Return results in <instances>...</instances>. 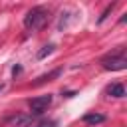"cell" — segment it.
Returning <instances> with one entry per match:
<instances>
[{
  "label": "cell",
  "instance_id": "6da1fadb",
  "mask_svg": "<svg viewBox=\"0 0 127 127\" xmlns=\"http://www.w3.org/2000/svg\"><path fill=\"white\" fill-rule=\"evenodd\" d=\"M48 22V10L42 8V6H36L32 10H28V14L24 16V26L28 30H40L44 24Z\"/></svg>",
  "mask_w": 127,
  "mask_h": 127
},
{
  "label": "cell",
  "instance_id": "7a4b0ae2",
  "mask_svg": "<svg viewBox=\"0 0 127 127\" xmlns=\"http://www.w3.org/2000/svg\"><path fill=\"white\" fill-rule=\"evenodd\" d=\"M101 65L103 69H109V71H119V69H125L127 67V58H125V52L119 50L115 54H107L101 58Z\"/></svg>",
  "mask_w": 127,
  "mask_h": 127
},
{
  "label": "cell",
  "instance_id": "3957f363",
  "mask_svg": "<svg viewBox=\"0 0 127 127\" xmlns=\"http://www.w3.org/2000/svg\"><path fill=\"white\" fill-rule=\"evenodd\" d=\"M28 103H30V109H32L34 115H42V113L50 107V103H52V95H50V93H48V95H40V97L30 99Z\"/></svg>",
  "mask_w": 127,
  "mask_h": 127
},
{
  "label": "cell",
  "instance_id": "277c9868",
  "mask_svg": "<svg viewBox=\"0 0 127 127\" xmlns=\"http://www.w3.org/2000/svg\"><path fill=\"white\" fill-rule=\"evenodd\" d=\"M105 93L111 95V97H123L125 95V87H123V83H109Z\"/></svg>",
  "mask_w": 127,
  "mask_h": 127
},
{
  "label": "cell",
  "instance_id": "5b68a950",
  "mask_svg": "<svg viewBox=\"0 0 127 127\" xmlns=\"http://www.w3.org/2000/svg\"><path fill=\"white\" fill-rule=\"evenodd\" d=\"M10 121V125H14V127H28L34 119H32V115H16V117H12V119H8Z\"/></svg>",
  "mask_w": 127,
  "mask_h": 127
},
{
  "label": "cell",
  "instance_id": "8992f818",
  "mask_svg": "<svg viewBox=\"0 0 127 127\" xmlns=\"http://www.w3.org/2000/svg\"><path fill=\"white\" fill-rule=\"evenodd\" d=\"M81 119L87 125H97V123H103L105 121V115H101V113H85Z\"/></svg>",
  "mask_w": 127,
  "mask_h": 127
},
{
  "label": "cell",
  "instance_id": "52a82bcc",
  "mask_svg": "<svg viewBox=\"0 0 127 127\" xmlns=\"http://www.w3.org/2000/svg\"><path fill=\"white\" fill-rule=\"evenodd\" d=\"M54 50H56V46H54V44H48V46H44V48L38 52V60H44V58H46V56H50Z\"/></svg>",
  "mask_w": 127,
  "mask_h": 127
},
{
  "label": "cell",
  "instance_id": "ba28073f",
  "mask_svg": "<svg viewBox=\"0 0 127 127\" xmlns=\"http://www.w3.org/2000/svg\"><path fill=\"white\" fill-rule=\"evenodd\" d=\"M60 73H62V69L58 67V69H54V71H50V73H46V75L38 77V81H36V83H42V81H52V77H58Z\"/></svg>",
  "mask_w": 127,
  "mask_h": 127
},
{
  "label": "cell",
  "instance_id": "9c48e42d",
  "mask_svg": "<svg viewBox=\"0 0 127 127\" xmlns=\"http://www.w3.org/2000/svg\"><path fill=\"white\" fill-rule=\"evenodd\" d=\"M113 8H115V4H109V6H107V8H105V10H103V14H101V16H99V20H97V22H99V24H101V22H103V20H105V18H107V16H109V14H111V10H113Z\"/></svg>",
  "mask_w": 127,
  "mask_h": 127
},
{
  "label": "cell",
  "instance_id": "30bf717a",
  "mask_svg": "<svg viewBox=\"0 0 127 127\" xmlns=\"http://www.w3.org/2000/svg\"><path fill=\"white\" fill-rule=\"evenodd\" d=\"M12 73H14V75L20 73V65H14V67H12Z\"/></svg>",
  "mask_w": 127,
  "mask_h": 127
},
{
  "label": "cell",
  "instance_id": "8fae6325",
  "mask_svg": "<svg viewBox=\"0 0 127 127\" xmlns=\"http://www.w3.org/2000/svg\"><path fill=\"white\" fill-rule=\"evenodd\" d=\"M2 89H4V85H2V83H0V91H2Z\"/></svg>",
  "mask_w": 127,
  "mask_h": 127
}]
</instances>
